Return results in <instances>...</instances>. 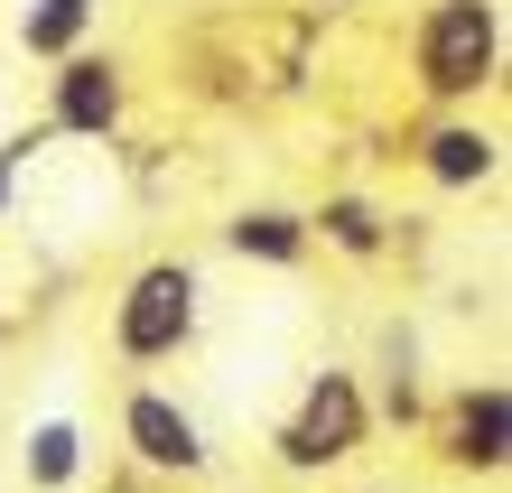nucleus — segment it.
I'll use <instances>...</instances> for the list:
<instances>
[{"label": "nucleus", "mask_w": 512, "mask_h": 493, "mask_svg": "<svg viewBox=\"0 0 512 493\" xmlns=\"http://www.w3.org/2000/svg\"><path fill=\"white\" fill-rule=\"evenodd\" d=\"M187 345H196V270L187 261L131 270V289L112 298V354L122 363H168Z\"/></svg>", "instance_id": "1"}, {"label": "nucleus", "mask_w": 512, "mask_h": 493, "mask_svg": "<svg viewBox=\"0 0 512 493\" xmlns=\"http://www.w3.org/2000/svg\"><path fill=\"white\" fill-rule=\"evenodd\" d=\"M364 382L354 373H308V391H298V410L280 419V438H270V456H280L289 475H326V466H345V456H364Z\"/></svg>", "instance_id": "2"}, {"label": "nucleus", "mask_w": 512, "mask_h": 493, "mask_svg": "<svg viewBox=\"0 0 512 493\" xmlns=\"http://www.w3.org/2000/svg\"><path fill=\"white\" fill-rule=\"evenodd\" d=\"M503 66V10L494 0H429V19H419V84L429 94H485Z\"/></svg>", "instance_id": "3"}, {"label": "nucleus", "mask_w": 512, "mask_h": 493, "mask_svg": "<svg viewBox=\"0 0 512 493\" xmlns=\"http://www.w3.org/2000/svg\"><path fill=\"white\" fill-rule=\"evenodd\" d=\"M122 447L140 456V466H159V475H205V466H215L196 410H187L177 391H149V382L122 400Z\"/></svg>", "instance_id": "4"}, {"label": "nucleus", "mask_w": 512, "mask_h": 493, "mask_svg": "<svg viewBox=\"0 0 512 493\" xmlns=\"http://www.w3.org/2000/svg\"><path fill=\"white\" fill-rule=\"evenodd\" d=\"M438 456L457 475H503V456H512V391L485 373V382H466L457 400H447V419H438Z\"/></svg>", "instance_id": "5"}, {"label": "nucleus", "mask_w": 512, "mask_h": 493, "mask_svg": "<svg viewBox=\"0 0 512 493\" xmlns=\"http://www.w3.org/2000/svg\"><path fill=\"white\" fill-rule=\"evenodd\" d=\"M131 84H122V56H66L47 75V131H75V140H103L122 121Z\"/></svg>", "instance_id": "6"}, {"label": "nucleus", "mask_w": 512, "mask_h": 493, "mask_svg": "<svg viewBox=\"0 0 512 493\" xmlns=\"http://www.w3.org/2000/svg\"><path fill=\"white\" fill-rule=\"evenodd\" d=\"M419 168H429L438 187H485V177H494V131H475V121H447V131L419 140Z\"/></svg>", "instance_id": "7"}, {"label": "nucleus", "mask_w": 512, "mask_h": 493, "mask_svg": "<svg viewBox=\"0 0 512 493\" xmlns=\"http://www.w3.org/2000/svg\"><path fill=\"white\" fill-rule=\"evenodd\" d=\"M224 242H233L243 261H298V252H308V214H289V205H243V214L224 224Z\"/></svg>", "instance_id": "8"}, {"label": "nucleus", "mask_w": 512, "mask_h": 493, "mask_svg": "<svg viewBox=\"0 0 512 493\" xmlns=\"http://www.w3.org/2000/svg\"><path fill=\"white\" fill-rule=\"evenodd\" d=\"M94 10H103V0H38V10L19 19V47H28V56H56V66H66V56H75V38L94 28Z\"/></svg>", "instance_id": "9"}, {"label": "nucleus", "mask_w": 512, "mask_h": 493, "mask_svg": "<svg viewBox=\"0 0 512 493\" xmlns=\"http://www.w3.org/2000/svg\"><path fill=\"white\" fill-rule=\"evenodd\" d=\"M308 224H317L326 242H345V252H382V242H391V233H382V214H373L364 196H326Z\"/></svg>", "instance_id": "10"}, {"label": "nucleus", "mask_w": 512, "mask_h": 493, "mask_svg": "<svg viewBox=\"0 0 512 493\" xmlns=\"http://www.w3.org/2000/svg\"><path fill=\"white\" fill-rule=\"evenodd\" d=\"M75 466H84V438H75L66 419H47L38 438H28V484L56 493V484H75Z\"/></svg>", "instance_id": "11"}]
</instances>
